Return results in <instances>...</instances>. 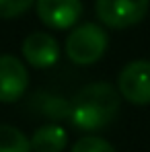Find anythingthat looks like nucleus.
Returning a JSON list of instances; mask_svg holds the SVG:
<instances>
[{
	"mask_svg": "<svg viewBox=\"0 0 150 152\" xmlns=\"http://www.w3.org/2000/svg\"><path fill=\"white\" fill-rule=\"evenodd\" d=\"M119 111V95L113 84L101 80L80 88L68 107L72 126L82 132H97L109 126Z\"/></svg>",
	"mask_w": 150,
	"mask_h": 152,
	"instance_id": "f257e3e1",
	"label": "nucleus"
},
{
	"mask_svg": "<svg viewBox=\"0 0 150 152\" xmlns=\"http://www.w3.org/2000/svg\"><path fill=\"white\" fill-rule=\"evenodd\" d=\"M107 31L97 23H82L66 39V56L76 66H91L107 51Z\"/></svg>",
	"mask_w": 150,
	"mask_h": 152,
	"instance_id": "f03ea898",
	"label": "nucleus"
},
{
	"mask_svg": "<svg viewBox=\"0 0 150 152\" xmlns=\"http://www.w3.org/2000/svg\"><path fill=\"white\" fill-rule=\"evenodd\" d=\"M150 0H97L95 10L101 23L111 29L138 25L148 12Z\"/></svg>",
	"mask_w": 150,
	"mask_h": 152,
	"instance_id": "7ed1b4c3",
	"label": "nucleus"
},
{
	"mask_svg": "<svg viewBox=\"0 0 150 152\" xmlns=\"http://www.w3.org/2000/svg\"><path fill=\"white\" fill-rule=\"evenodd\" d=\"M117 88L132 105H150V62H130L119 72Z\"/></svg>",
	"mask_w": 150,
	"mask_h": 152,
	"instance_id": "20e7f679",
	"label": "nucleus"
},
{
	"mask_svg": "<svg viewBox=\"0 0 150 152\" xmlns=\"http://www.w3.org/2000/svg\"><path fill=\"white\" fill-rule=\"evenodd\" d=\"M29 72L25 64L10 53L0 56V103H17L27 91Z\"/></svg>",
	"mask_w": 150,
	"mask_h": 152,
	"instance_id": "39448f33",
	"label": "nucleus"
},
{
	"mask_svg": "<svg viewBox=\"0 0 150 152\" xmlns=\"http://www.w3.org/2000/svg\"><path fill=\"white\" fill-rule=\"evenodd\" d=\"M37 15L43 25L51 29H70L82 15L80 0H35Z\"/></svg>",
	"mask_w": 150,
	"mask_h": 152,
	"instance_id": "423d86ee",
	"label": "nucleus"
},
{
	"mask_svg": "<svg viewBox=\"0 0 150 152\" xmlns=\"http://www.w3.org/2000/svg\"><path fill=\"white\" fill-rule=\"evenodd\" d=\"M23 56L27 64L37 70L51 68L60 60V45L50 33L35 31V33H29L23 41Z\"/></svg>",
	"mask_w": 150,
	"mask_h": 152,
	"instance_id": "0eeeda50",
	"label": "nucleus"
},
{
	"mask_svg": "<svg viewBox=\"0 0 150 152\" xmlns=\"http://www.w3.org/2000/svg\"><path fill=\"white\" fill-rule=\"evenodd\" d=\"M68 144L66 129L58 124H45L37 127L31 138V152H62Z\"/></svg>",
	"mask_w": 150,
	"mask_h": 152,
	"instance_id": "6e6552de",
	"label": "nucleus"
},
{
	"mask_svg": "<svg viewBox=\"0 0 150 152\" xmlns=\"http://www.w3.org/2000/svg\"><path fill=\"white\" fill-rule=\"evenodd\" d=\"M0 152H31V140L19 127L0 124Z\"/></svg>",
	"mask_w": 150,
	"mask_h": 152,
	"instance_id": "1a4fd4ad",
	"label": "nucleus"
},
{
	"mask_svg": "<svg viewBox=\"0 0 150 152\" xmlns=\"http://www.w3.org/2000/svg\"><path fill=\"white\" fill-rule=\"evenodd\" d=\"M70 152H115V148L99 136H82Z\"/></svg>",
	"mask_w": 150,
	"mask_h": 152,
	"instance_id": "9d476101",
	"label": "nucleus"
},
{
	"mask_svg": "<svg viewBox=\"0 0 150 152\" xmlns=\"http://www.w3.org/2000/svg\"><path fill=\"white\" fill-rule=\"evenodd\" d=\"M35 0H0V17L2 19H15L21 17L33 6Z\"/></svg>",
	"mask_w": 150,
	"mask_h": 152,
	"instance_id": "9b49d317",
	"label": "nucleus"
}]
</instances>
